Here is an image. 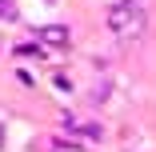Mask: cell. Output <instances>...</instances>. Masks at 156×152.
<instances>
[{"label": "cell", "mask_w": 156, "mask_h": 152, "mask_svg": "<svg viewBox=\"0 0 156 152\" xmlns=\"http://www.w3.org/2000/svg\"><path fill=\"white\" fill-rule=\"evenodd\" d=\"M144 28H148V12L136 0H120V4L108 8V32L116 40H140Z\"/></svg>", "instance_id": "6da1fadb"}, {"label": "cell", "mask_w": 156, "mask_h": 152, "mask_svg": "<svg viewBox=\"0 0 156 152\" xmlns=\"http://www.w3.org/2000/svg\"><path fill=\"white\" fill-rule=\"evenodd\" d=\"M60 128H64L68 136H88V140H100L104 136V128L96 124V120H84V116H72V112L60 116Z\"/></svg>", "instance_id": "7a4b0ae2"}, {"label": "cell", "mask_w": 156, "mask_h": 152, "mask_svg": "<svg viewBox=\"0 0 156 152\" xmlns=\"http://www.w3.org/2000/svg\"><path fill=\"white\" fill-rule=\"evenodd\" d=\"M36 40L48 48H68V28L64 24H40L36 28Z\"/></svg>", "instance_id": "3957f363"}, {"label": "cell", "mask_w": 156, "mask_h": 152, "mask_svg": "<svg viewBox=\"0 0 156 152\" xmlns=\"http://www.w3.org/2000/svg\"><path fill=\"white\" fill-rule=\"evenodd\" d=\"M12 52H16V56H20V60H44V56H48V52H44V44H40V40H28V44H16V48H12Z\"/></svg>", "instance_id": "277c9868"}, {"label": "cell", "mask_w": 156, "mask_h": 152, "mask_svg": "<svg viewBox=\"0 0 156 152\" xmlns=\"http://www.w3.org/2000/svg\"><path fill=\"white\" fill-rule=\"evenodd\" d=\"M16 20H20L16 0H0V24H16Z\"/></svg>", "instance_id": "5b68a950"}, {"label": "cell", "mask_w": 156, "mask_h": 152, "mask_svg": "<svg viewBox=\"0 0 156 152\" xmlns=\"http://www.w3.org/2000/svg\"><path fill=\"white\" fill-rule=\"evenodd\" d=\"M52 84H56V88H60V92H72V80H68V76H56V80H52Z\"/></svg>", "instance_id": "8992f818"}, {"label": "cell", "mask_w": 156, "mask_h": 152, "mask_svg": "<svg viewBox=\"0 0 156 152\" xmlns=\"http://www.w3.org/2000/svg\"><path fill=\"white\" fill-rule=\"evenodd\" d=\"M0 148H4V124H0Z\"/></svg>", "instance_id": "52a82bcc"}]
</instances>
